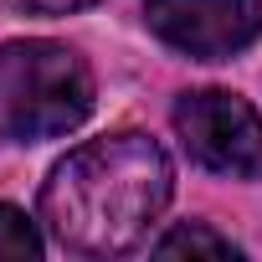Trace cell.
<instances>
[{
    "instance_id": "cell-1",
    "label": "cell",
    "mask_w": 262,
    "mask_h": 262,
    "mask_svg": "<svg viewBox=\"0 0 262 262\" xmlns=\"http://www.w3.org/2000/svg\"><path fill=\"white\" fill-rule=\"evenodd\" d=\"M175 170L149 134H103L52 165L41 185L47 231L77 257H118L139 247L170 206Z\"/></svg>"
},
{
    "instance_id": "cell-2",
    "label": "cell",
    "mask_w": 262,
    "mask_h": 262,
    "mask_svg": "<svg viewBox=\"0 0 262 262\" xmlns=\"http://www.w3.org/2000/svg\"><path fill=\"white\" fill-rule=\"evenodd\" d=\"M93 113V72L67 41L26 36L0 47V134L36 144Z\"/></svg>"
},
{
    "instance_id": "cell-3",
    "label": "cell",
    "mask_w": 262,
    "mask_h": 262,
    "mask_svg": "<svg viewBox=\"0 0 262 262\" xmlns=\"http://www.w3.org/2000/svg\"><path fill=\"white\" fill-rule=\"evenodd\" d=\"M175 134L185 155L231 180H262V118L247 98L206 88L175 103Z\"/></svg>"
},
{
    "instance_id": "cell-4",
    "label": "cell",
    "mask_w": 262,
    "mask_h": 262,
    "mask_svg": "<svg viewBox=\"0 0 262 262\" xmlns=\"http://www.w3.org/2000/svg\"><path fill=\"white\" fill-rule=\"evenodd\" d=\"M144 21L165 47L221 62L262 36V0H144Z\"/></svg>"
},
{
    "instance_id": "cell-5",
    "label": "cell",
    "mask_w": 262,
    "mask_h": 262,
    "mask_svg": "<svg viewBox=\"0 0 262 262\" xmlns=\"http://www.w3.org/2000/svg\"><path fill=\"white\" fill-rule=\"evenodd\" d=\"M155 252L160 257H180V252H201V257H236V242L231 236H221V231H211V226H201V221H190V226H175V231H165L160 242H155Z\"/></svg>"
},
{
    "instance_id": "cell-6",
    "label": "cell",
    "mask_w": 262,
    "mask_h": 262,
    "mask_svg": "<svg viewBox=\"0 0 262 262\" xmlns=\"http://www.w3.org/2000/svg\"><path fill=\"white\" fill-rule=\"evenodd\" d=\"M0 257H26V262L41 257V236H36L31 216L6 206V201H0Z\"/></svg>"
},
{
    "instance_id": "cell-7",
    "label": "cell",
    "mask_w": 262,
    "mask_h": 262,
    "mask_svg": "<svg viewBox=\"0 0 262 262\" xmlns=\"http://www.w3.org/2000/svg\"><path fill=\"white\" fill-rule=\"evenodd\" d=\"M16 6H26V11H36V16H67V11L93 6V0H16Z\"/></svg>"
}]
</instances>
